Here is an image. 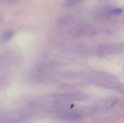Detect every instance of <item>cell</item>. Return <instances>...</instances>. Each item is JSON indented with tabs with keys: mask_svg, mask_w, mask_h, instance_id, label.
Returning a JSON list of instances; mask_svg holds the SVG:
<instances>
[{
	"mask_svg": "<svg viewBox=\"0 0 124 123\" xmlns=\"http://www.w3.org/2000/svg\"><path fill=\"white\" fill-rule=\"evenodd\" d=\"M0 1H10V2H12V1H17V0H0Z\"/></svg>",
	"mask_w": 124,
	"mask_h": 123,
	"instance_id": "3957f363",
	"label": "cell"
},
{
	"mask_svg": "<svg viewBox=\"0 0 124 123\" xmlns=\"http://www.w3.org/2000/svg\"><path fill=\"white\" fill-rule=\"evenodd\" d=\"M82 1L83 0H65V5L67 7H73Z\"/></svg>",
	"mask_w": 124,
	"mask_h": 123,
	"instance_id": "6da1fadb",
	"label": "cell"
},
{
	"mask_svg": "<svg viewBox=\"0 0 124 123\" xmlns=\"http://www.w3.org/2000/svg\"><path fill=\"white\" fill-rule=\"evenodd\" d=\"M13 34V31H8V32L4 34V35L3 36V39L4 40V41H7V40L10 39L12 37Z\"/></svg>",
	"mask_w": 124,
	"mask_h": 123,
	"instance_id": "7a4b0ae2",
	"label": "cell"
}]
</instances>
